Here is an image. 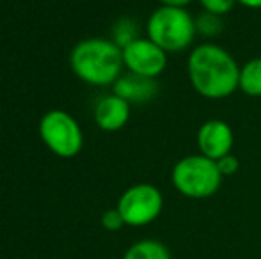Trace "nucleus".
<instances>
[{
	"label": "nucleus",
	"mask_w": 261,
	"mask_h": 259,
	"mask_svg": "<svg viewBox=\"0 0 261 259\" xmlns=\"http://www.w3.org/2000/svg\"><path fill=\"white\" fill-rule=\"evenodd\" d=\"M187 75L199 96L224 100L238 89L240 66L224 46L206 41L190 50Z\"/></svg>",
	"instance_id": "1"
},
{
	"label": "nucleus",
	"mask_w": 261,
	"mask_h": 259,
	"mask_svg": "<svg viewBox=\"0 0 261 259\" xmlns=\"http://www.w3.org/2000/svg\"><path fill=\"white\" fill-rule=\"evenodd\" d=\"M69 66L76 78L89 85H114L123 75V50L110 38H86L71 50Z\"/></svg>",
	"instance_id": "2"
},
{
	"label": "nucleus",
	"mask_w": 261,
	"mask_h": 259,
	"mask_svg": "<svg viewBox=\"0 0 261 259\" xmlns=\"http://www.w3.org/2000/svg\"><path fill=\"white\" fill-rule=\"evenodd\" d=\"M196 21L183 7L160 6L146 21V38L167 53H179L190 48L196 39Z\"/></svg>",
	"instance_id": "3"
},
{
	"label": "nucleus",
	"mask_w": 261,
	"mask_h": 259,
	"mask_svg": "<svg viewBox=\"0 0 261 259\" xmlns=\"http://www.w3.org/2000/svg\"><path fill=\"white\" fill-rule=\"evenodd\" d=\"M222 180L215 160H210L201 153L183 156L171 170L172 187L183 197L196 200L215 195L220 190Z\"/></svg>",
	"instance_id": "4"
},
{
	"label": "nucleus",
	"mask_w": 261,
	"mask_h": 259,
	"mask_svg": "<svg viewBox=\"0 0 261 259\" xmlns=\"http://www.w3.org/2000/svg\"><path fill=\"white\" fill-rule=\"evenodd\" d=\"M43 144L59 158H75L84 148V131L69 112L54 108L41 118L38 126Z\"/></svg>",
	"instance_id": "5"
},
{
	"label": "nucleus",
	"mask_w": 261,
	"mask_h": 259,
	"mask_svg": "<svg viewBox=\"0 0 261 259\" xmlns=\"http://www.w3.org/2000/svg\"><path fill=\"white\" fill-rule=\"evenodd\" d=\"M116 208L123 217L124 225L142 227L160 217L164 210V195L155 185L137 183L121 194Z\"/></svg>",
	"instance_id": "6"
},
{
	"label": "nucleus",
	"mask_w": 261,
	"mask_h": 259,
	"mask_svg": "<svg viewBox=\"0 0 261 259\" xmlns=\"http://www.w3.org/2000/svg\"><path fill=\"white\" fill-rule=\"evenodd\" d=\"M169 53L164 52L149 38H139L123 48V63L130 73L148 78H158L165 71Z\"/></svg>",
	"instance_id": "7"
},
{
	"label": "nucleus",
	"mask_w": 261,
	"mask_h": 259,
	"mask_svg": "<svg viewBox=\"0 0 261 259\" xmlns=\"http://www.w3.org/2000/svg\"><path fill=\"white\" fill-rule=\"evenodd\" d=\"M197 149L210 160H219L233 153L234 133L233 128L222 119H208L199 126L196 135Z\"/></svg>",
	"instance_id": "8"
},
{
	"label": "nucleus",
	"mask_w": 261,
	"mask_h": 259,
	"mask_svg": "<svg viewBox=\"0 0 261 259\" xmlns=\"http://www.w3.org/2000/svg\"><path fill=\"white\" fill-rule=\"evenodd\" d=\"M112 93L119 98L126 100L130 105H144L153 101L160 93L156 78L135 75L128 71L126 75H121L112 85Z\"/></svg>",
	"instance_id": "9"
},
{
	"label": "nucleus",
	"mask_w": 261,
	"mask_h": 259,
	"mask_svg": "<svg viewBox=\"0 0 261 259\" xmlns=\"http://www.w3.org/2000/svg\"><path fill=\"white\" fill-rule=\"evenodd\" d=\"M132 116V105L117 94H107L100 98L94 107V123L103 131H119L128 125Z\"/></svg>",
	"instance_id": "10"
},
{
	"label": "nucleus",
	"mask_w": 261,
	"mask_h": 259,
	"mask_svg": "<svg viewBox=\"0 0 261 259\" xmlns=\"http://www.w3.org/2000/svg\"><path fill=\"white\" fill-rule=\"evenodd\" d=\"M123 259H171V250L160 240H139L128 247Z\"/></svg>",
	"instance_id": "11"
},
{
	"label": "nucleus",
	"mask_w": 261,
	"mask_h": 259,
	"mask_svg": "<svg viewBox=\"0 0 261 259\" xmlns=\"http://www.w3.org/2000/svg\"><path fill=\"white\" fill-rule=\"evenodd\" d=\"M238 89L251 98H261V57H254L240 66Z\"/></svg>",
	"instance_id": "12"
},
{
	"label": "nucleus",
	"mask_w": 261,
	"mask_h": 259,
	"mask_svg": "<svg viewBox=\"0 0 261 259\" xmlns=\"http://www.w3.org/2000/svg\"><path fill=\"white\" fill-rule=\"evenodd\" d=\"M139 38H142L141 25H139V21L135 20V18H130V16L119 18V20L112 25V31H110V39H112L121 50Z\"/></svg>",
	"instance_id": "13"
},
{
	"label": "nucleus",
	"mask_w": 261,
	"mask_h": 259,
	"mask_svg": "<svg viewBox=\"0 0 261 259\" xmlns=\"http://www.w3.org/2000/svg\"><path fill=\"white\" fill-rule=\"evenodd\" d=\"M196 32L197 36L204 39H215L222 34L224 31V16H219V14H213V13H199L196 18Z\"/></svg>",
	"instance_id": "14"
},
{
	"label": "nucleus",
	"mask_w": 261,
	"mask_h": 259,
	"mask_svg": "<svg viewBox=\"0 0 261 259\" xmlns=\"http://www.w3.org/2000/svg\"><path fill=\"white\" fill-rule=\"evenodd\" d=\"M197 4H199L201 9L206 11V13L226 16V14L231 13L233 7L237 6V0H197Z\"/></svg>",
	"instance_id": "15"
},
{
	"label": "nucleus",
	"mask_w": 261,
	"mask_h": 259,
	"mask_svg": "<svg viewBox=\"0 0 261 259\" xmlns=\"http://www.w3.org/2000/svg\"><path fill=\"white\" fill-rule=\"evenodd\" d=\"M217 169L222 174V178L234 176V174L238 172V169H240V160H238L233 153H229V155L217 160Z\"/></svg>",
	"instance_id": "16"
},
{
	"label": "nucleus",
	"mask_w": 261,
	"mask_h": 259,
	"mask_svg": "<svg viewBox=\"0 0 261 259\" xmlns=\"http://www.w3.org/2000/svg\"><path fill=\"white\" fill-rule=\"evenodd\" d=\"M101 225L107 231L114 233V231H119L121 227L124 225V220L121 217V213L117 211V208L114 210H107L103 215H101Z\"/></svg>",
	"instance_id": "17"
},
{
	"label": "nucleus",
	"mask_w": 261,
	"mask_h": 259,
	"mask_svg": "<svg viewBox=\"0 0 261 259\" xmlns=\"http://www.w3.org/2000/svg\"><path fill=\"white\" fill-rule=\"evenodd\" d=\"M194 0H158V4L160 6H167V7H183V9H187V7L192 4Z\"/></svg>",
	"instance_id": "18"
},
{
	"label": "nucleus",
	"mask_w": 261,
	"mask_h": 259,
	"mask_svg": "<svg viewBox=\"0 0 261 259\" xmlns=\"http://www.w3.org/2000/svg\"><path fill=\"white\" fill-rule=\"evenodd\" d=\"M237 4L247 9H261V0H237Z\"/></svg>",
	"instance_id": "19"
}]
</instances>
